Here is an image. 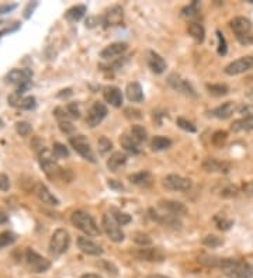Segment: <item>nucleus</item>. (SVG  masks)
I'll use <instances>...</instances> for the list:
<instances>
[{
    "instance_id": "obj_21",
    "label": "nucleus",
    "mask_w": 253,
    "mask_h": 278,
    "mask_svg": "<svg viewBox=\"0 0 253 278\" xmlns=\"http://www.w3.org/2000/svg\"><path fill=\"white\" fill-rule=\"evenodd\" d=\"M161 207L163 209H166L170 215L182 216L187 214V208L184 207V204L179 202V201H173V200L161 201Z\"/></svg>"
},
{
    "instance_id": "obj_27",
    "label": "nucleus",
    "mask_w": 253,
    "mask_h": 278,
    "mask_svg": "<svg viewBox=\"0 0 253 278\" xmlns=\"http://www.w3.org/2000/svg\"><path fill=\"white\" fill-rule=\"evenodd\" d=\"M120 143H121V146L128 152V153H132V154H138L141 152V149H139V143L138 142H135L132 137L130 135H123L121 138H120Z\"/></svg>"
},
{
    "instance_id": "obj_47",
    "label": "nucleus",
    "mask_w": 253,
    "mask_h": 278,
    "mask_svg": "<svg viewBox=\"0 0 253 278\" xmlns=\"http://www.w3.org/2000/svg\"><path fill=\"white\" fill-rule=\"evenodd\" d=\"M59 128H61L62 132H65L68 135L73 134V131H75V127L72 125L69 120H59Z\"/></svg>"
},
{
    "instance_id": "obj_48",
    "label": "nucleus",
    "mask_w": 253,
    "mask_h": 278,
    "mask_svg": "<svg viewBox=\"0 0 253 278\" xmlns=\"http://www.w3.org/2000/svg\"><path fill=\"white\" fill-rule=\"evenodd\" d=\"M215 222H217V226H218V229H221V231H228L231 226H232V221H230V219H225V218H223V219H220L218 216H215Z\"/></svg>"
},
{
    "instance_id": "obj_39",
    "label": "nucleus",
    "mask_w": 253,
    "mask_h": 278,
    "mask_svg": "<svg viewBox=\"0 0 253 278\" xmlns=\"http://www.w3.org/2000/svg\"><path fill=\"white\" fill-rule=\"evenodd\" d=\"M223 243H224L223 239L218 238V236H215V235H208V236H206L204 240H203V245L207 247H211V249L221 246Z\"/></svg>"
},
{
    "instance_id": "obj_28",
    "label": "nucleus",
    "mask_w": 253,
    "mask_h": 278,
    "mask_svg": "<svg viewBox=\"0 0 253 278\" xmlns=\"http://www.w3.org/2000/svg\"><path fill=\"white\" fill-rule=\"evenodd\" d=\"M232 131L234 132H248L253 130V120L252 118H241L232 124Z\"/></svg>"
},
{
    "instance_id": "obj_8",
    "label": "nucleus",
    "mask_w": 253,
    "mask_h": 278,
    "mask_svg": "<svg viewBox=\"0 0 253 278\" xmlns=\"http://www.w3.org/2000/svg\"><path fill=\"white\" fill-rule=\"evenodd\" d=\"M253 68V56L249 55V56H242L237 61L231 62L230 65L225 66L224 72L228 75V76H237V75H242L248 70H251Z\"/></svg>"
},
{
    "instance_id": "obj_56",
    "label": "nucleus",
    "mask_w": 253,
    "mask_h": 278,
    "mask_svg": "<svg viewBox=\"0 0 253 278\" xmlns=\"http://www.w3.org/2000/svg\"><path fill=\"white\" fill-rule=\"evenodd\" d=\"M80 278H101L97 274H83Z\"/></svg>"
},
{
    "instance_id": "obj_25",
    "label": "nucleus",
    "mask_w": 253,
    "mask_h": 278,
    "mask_svg": "<svg viewBox=\"0 0 253 278\" xmlns=\"http://www.w3.org/2000/svg\"><path fill=\"white\" fill-rule=\"evenodd\" d=\"M125 163H127V154L121 153V152H115L110 156V159L107 160V167L110 171L115 173Z\"/></svg>"
},
{
    "instance_id": "obj_30",
    "label": "nucleus",
    "mask_w": 253,
    "mask_h": 278,
    "mask_svg": "<svg viewBox=\"0 0 253 278\" xmlns=\"http://www.w3.org/2000/svg\"><path fill=\"white\" fill-rule=\"evenodd\" d=\"M84 14H86V6H83V4H77V6L70 7L69 10L66 11L65 17H66L69 21H79Z\"/></svg>"
},
{
    "instance_id": "obj_16",
    "label": "nucleus",
    "mask_w": 253,
    "mask_h": 278,
    "mask_svg": "<svg viewBox=\"0 0 253 278\" xmlns=\"http://www.w3.org/2000/svg\"><path fill=\"white\" fill-rule=\"evenodd\" d=\"M128 49V45L125 42H114V44H110L108 46H106L101 52H100V58L103 59H114L117 56L123 55L125 51Z\"/></svg>"
},
{
    "instance_id": "obj_51",
    "label": "nucleus",
    "mask_w": 253,
    "mask_h": 278,
    "mask_svg": "<svg viewBox=\"0 0 253 278\" xmlns=\"http://www.w3.org/2000/svg\"><path fill=\"white\" fill-rule=\"evenodd\" d=\"M239 113L244 116V118H252L253 120V106H242L239 108Z\"/></svg>"
},
{
    "instance_id": "obj_5",
    "label": "nucleus",
    "mask_w": 253,
    "mask_h": 278,
    "mask_svg": "<svg viewBox=\"0 0 253 278\" xmlns=\"http://www.w3.org/2000/svg\"><path fill=\"white\" fill-rule=\"evenodd\" d=\"M39 166L44 170L46 176L49 178L61 177L62 169L58 166V163L55 160L54 153L48 149H42L39 152Z\"/></svg>"
},
{
    "instance_id": "obj_53",
    "label": "nucleus",
    "mask_w": 253,
    "mask_h": 278,
    "mask_svg": "<svg viewBox=\"0 0 253 278\" xmlns=\"http://www.w3.org/2000/svg\"><path fill=\"white\" fill-rule=\"evenodd\" d=\"M37 4H38L37 1H34L32 4H31V3L27 4V7H25V10H24V17H25V18H28V17L32 14V10H34V7H37Z\"/></svg>"
},
{
    "instance_id": "obj_43",
    "label": "nucleus",
    "mask_w": 253,
    "mask_h": 278,
    "mask_svg": "<svg viewBox=\"0 0 253 278\" xmlns=\"http://www.w3.org/2000/svg\"><path fill=\"white\" fill-rule=\"evenodd\" d=\"M176 124L179 128H182V130L186 132H192V134H194V132L197 131V130H196V127L193 125V123L187 121L186 118H182V117H180V118H177Z\"/></svg>"
},
{
    "instance_id": "obj_38",
    "label": "nucleus",
    "mask_w": 253,
    "mask_h": 278,
    "mask_svg": "<svg viewBox=\"0 0 253 278\" xmlns=\"http://www.w3.org/2000/svg\"><path fill=\"white\" fill-rule=\"evenodd\" d=\"M35 106H37V100H35V97H32V96L20 99L18 104H17V107L23 108V110H32V108H35Z\"/></svg>"
},
{
    "instance_id": "obj_4",
    "label": "nucleus",
    "mask_w": 253,
    "mask_h": 278,
    "mask_svg": "<svg viewBox=\"0 0 253 278\" xmlns=\"http://www.w3.org/2000/svg\"><path fill=\"white\" fill-rule=\"evenodd\" d=\"M70 245V235L66 229H56L49 240V252L54 256L63 255Z\"/></svg>"
},
{
    "instance_id": "obj_6",
    "label": "nucleus",
    "mask_w": 253,
    "mask_h": 278,
    "mask_svg": "<svg viewBox=\"0 0 253 278\" xmlns=\"http://www.w3.org/2000/svg\"><path fill=\"white\" fill-rule=\"evenodd\" d=\"M101 225H103V231L106 232V235L108 236V239L114 243H121L124 240V232L121 231L120 225L115 222V219L113 218V215H108V214H104L103 215V221H101Z\"/></svg>"
},
{
    "instance_id": "obj_2",
    "label": "nucleus",
    "mask_w": 253,
    "mask_h": 278,
    "mask_svg": "<svg viewBox=\"0 0 253 278\" xmlns=\"http://www.w3.org/2000/svg\"><path fill=\"white\" fill-rule=\"evenodd\" d=\"M231 28L242 45L253 44V24L246 17H235L231 21Z\"/></svg>"
},
{
    "instance_id": "obj_34",
    "label": "nucleus",
    "mask_w": 253,
    "mask_h": 278,
    "mask_svg": "<svg viewBox=\"0 0 253 278\" xmlns=\"http://www.w3.org/2000/svg\"><path fill=\"white\" fill-rule=\"evenodd\" d=\"M14 242H15V235L13 233V232L4 231L0 233V249L10 246V245H13Z\"/></svg>"
},
{
    "instance_id": "obj_49",
    "label": "nucleus",
    "mask_w": 253,
    "mask_h": 278,
    "mask_svg": "<svg viewBox=\"0 0 253 278\" xmlns=\"http://www.w3.org/2000/svg\"><path fill=\"white\" fill-rule=\"evenodd\" d=\"M66 111L72 118H79L80 117V111H79V107L76 106V103H69L68 107H66Z\"/></svg>"
},
{
    "instance_id": "obj_40",
    "label": "nucleus",
    "mask_w": 253,
    "mask_h": 278,
    "mask_svg": "<svg viewBox=\"0 0 253 278\" xmlns=\"http://www.w3.org/2000/svg\"><path fill=\"white\" fill-rule=\"evenodd\" d=\"M199 1L194 0L193 3H190L189 6H186V7L182 10V14H183L184 17H194V15H197V13H199Z\"/></svg>"
},
{
    "instance_id": "obj_57",
    "label": "nucleus",
    "mask_w": 253,
    "mask_h": 278,
    "mask_svg": "<svg viewBox=\"0 0 253 278\" xmlns=\"http://www.w3.org/2000/svg\"><path fill=\"white\" fill-rule=\"evenodd\" d=\"M7 221V216L4 212H0V222H6Z\"/></svg>"
},
{
    "instance_id": "obj_37",
    "label": "nucleus",
    "mask_w": 253,
    "mask_h": 278,
    "mask_svg": "<svg viewBox=\"0 0 253 278\" xmlns=\"http://www.w3.org/2000/svg\"><path fill=\"white\" fill-rule=\"evenodd\" d=\"M15 131H17V134L20 137H28L32 132V127L28 123H25V121H20V123L15 124Z\"/></svg>"
},
{
    "instance_id": "obj_54",
    "label": "nucleus",
    "mask_w": 253,
    "mask_h": 278,
    "mask_svg": "<svg viewBox=\"0 0 253 278\" xmlns=\"http://www.w3.org/2000/svg\"><path fill=\"white\" fill-rule=\"evenodd\" d=\"M244 191L249 195H253V181H249L244 185Z\"/></svg>"
},
{
    "instance_id": "obj_42",
    "label": "nucleus",
    "mask_w": 253,
    "mask_h": 278,
    "mask_svg": "<svg viewBox=\"0 0 253 278\" xmlns=\"http://www.w3.org/2000/svg\"><path fill=\"white\" fill-rule=\"evenodd\" d=\"M227 138H228V132L227 131H217L213 135V138H211V140H213V143H214L215 146H223L224 143H225V140H227Z\"/></svg>"
},
{
    "instance_id": "obj_33",
    "label": "nucleus",
    "mask_w": 253,
    "mask_h": 278,
    "mask_svg": "<svg viewBox=\"0 0 253 278\" xmlns=\"http://www.w3.org/2000/svg\"><path fill=\"white\" fill-rule=\"evenodd\" d=\"M207 90L210 94H213L215 97H221L228 94L230 89L227 85H207Z\"/></svg>"
},
{
    "instance_id": "obj_41",
    "label": "nucleus",
    "mask_w": 253,
    "mask_h": 278,
    "mask_svg": "<svg viewBox=\"0 0 253 278\" xmlns=\"http://www.w3.org/2000/svg\"><path fill=\"white\" fill-rule=\"evenodd\" d=\"M97 146H99V152L101 154L107 153L111 150V147H113V143H111V140L106 137H101V138L97 140Z\"/></svg>"
},
{
    "instance_id": "obj_32",
    "label": "nucleus",
    "mask_w": 253,
    "mask_h": 278,
    "mask_svg": "<svg viewBox=\"0 0 253 278\" xmlns=\"http://www.w3.org/2000/svg\"><path fill=\"white\" fill-rule=\"evenodd\" d=\"M131 137H132V139H134L135 142L141 143V142L146 140V138H148V132H146L145 128L141 127V125H132V128H131Z\"/></svg>"
},
{
    "instance_id": "obj_31",
    "label": "nucleus",
    "mask_w": 253,
    "mask_h": 278,
    "mask_svg": "<svg viewBox=\"0 0 253 278\" xmlns=\"http://www.w3.org/2000/svg\"><path fill=\"white\" fill-rule=\"evenodd\" d=\"M172 146V140L166 137H155L151 142V147L154 150H165Z\"/></svg>"
},
{
    "instance_id": "obj_26",
    "label": "nucleus",
    "mask_w": 253,
    "mask_h": 278,
    "mask_svg": "<svg viewBox=\"0 0 253 278\" xmlns=\"http://www.w3.org/2000/svg\"><path fill=\"white\" fill-rule=\"evenodd\" d=\"M130 181L139 187H149L152 184V174L149 171H139L130 176Z\"/></svg>"
},
{
    "instance_id": "obj_3",
    "label": "nucleus",
    "mask_w": 253,
    "mask_h": 278,
    "mask_svg": "<svg viewBox=\"0 0 253 278\" xmlns=\"http://www.w3.org/2000/svg\"><path fill=\"white\" fill-rule=\"evenodd\" d=\"M70 221H72V224L75 225L79 231H82L87 236L96 238V236L100 235L99 226L96 225L94 219L89 214H86L84 211H75L70 215Z\"/></svg>"
},
{
    "instance_id": "obj_46",
    "label": "nucleus",
    "mask_w": 253,
    "mask_h": 278,
    "mask_svg": "<svg viewBox=\"0 0 253 278\" xmlns=\"http://www.w3.org/2000/svg\"><path fill=\"white\" fill-rule=\"evenodd\" d=\"M134 240H135V243H137V245H139V246H142V247L149 246V245L152 243L151 238H149V236H146V235H142V233H138V235H135Z\"/></svg>"
},
{
    "instance_id": "obj_10",
    "label": "nucleus",
    "mask_w": 253,
    "mask_h": 278,
    "mask_svg": "<svg viewBox=\"0 0 253 278\" xmlns=\"http://www.w3.org/2000/svg\"><path fill=\"white\" fill-rule=\"evenodd\" d=\"M168 85L170 86L175 92L182 93V94H186V96H192V97L196 96V90H194V87L190 85V82L183 79L180 75L172 73V75L168 77Z\"/></svg>"
},
{
    "instance_id": "obj_45",
    "label": "nucleus",
    "mask_w": 253,
    "mask_h": 278,
    "mask_svg": "<svg viewBox=\"0 0 253 278\" xmlns=\"http://www.w3.org/2000/svg\"><path fill=\"white\" fill-rule=\"evenodd\" d=\"M238 187L237 185H227V187H224L223 190H221V195L225 197V198H232V197H237L238 195Z\"/></svg>"
},
{
    "instance_id": "obj_35",
    "label": "nucleus",
    "mask_w": 253,
    "mask_h": 278,
    "mask_svg": "<svg viewBox=\"0 0 253 278\" xmlns=\"http://www.w3.org/2000/svg\"><path fill=\"white\" fill-rule=\"evenodd\" d=\"M52 153H54L56 159H63V157H68L69 156V150H68V147L65 146L63 143L56 142V143H54V146H52Z\"/></svg>"
},
{
    "instance_id": "obj_11",
    "label": "nucleus",
    "mask_w": 253,
    "mask_h": 278,
    "mask_svg": "<svg viewBox=\"0 0 253 278\" xmlns=\"http://www.w3.org/2000/svg\"><path fill=\"white\" fill-rule=\"evenodd\" d=\"M163 185L172 191H189L192 188V180L177 174H169L163 178Z\"/></svg>"
},
{
    "instance_id": "obj_20",
    "label": "nucleus",
    "mask_w": 253,
    "mask_h": 278,
    "mask_svg": "<svg viewBox=\"0 0 253 278\" xmlns=\"http://www.w3.org/2000/svg\"><path fill=\"white\" fill-rule=\"evenodd\" d=\"M148 65H149V68L156 75H161L166 69V62H165V59L159 54H156L155 51H149L148 52Z\"/></svg>"
},
{
    "instance_id": "obj_17",
    "label": "nucleus",
    "mask_w": 253,
    "mask_h": 278,
    "mask_svg": "<svg viewBox=\"0 0 253 278\" xmlns=\"http://www.w3.org/2000/svg\"><path fill=\"white\" fill-rule=\"evenodd\" d=\"M77 247L80 249V252H83L87 256H100L103 253L101 247L97 246L92 239H89L87 236H80L77 238Z\"/></svg>"
},
{
    "instance_id": "obj_55",
    "label": "nucleus",
    "mask_w": 253,
    "mask_h": 278,
    "mask_svg": "<svg viewBox=\"0 0 253 278\" xmlns=\"http://www.w3.org/2000/svg\"><path fill=\"white\" fill-rule=\"evenodd\" d=\"M108 185L111 187V188H118V190H123L124 187L121 183H117L115 180H108Z\"/></svg>"
},
{
    "instance_id": "obj_13",
    "label": "nucleus",
    "mask_w": 253,
    "mask_h": 278,
    "mask_svg": "<svg viewBox=\"0 0 253 278\" xmlns=\"http://www.w3.org/2000/svg\"><path fill=\"white\" fill-rule=\"evenodd\" d=\"M31 77L32 72L30 69H13L7 73V82L17 85L18 87L24 85H31Z\"/></svg>"
},
{
    "instance_id": "obj_15",
    "label": "nucleus",
    "mask_w": 253,
    "mask_h": 278,
    "mask_svg": "<svg viewBox=\"0 0 253 278\" xmlns=\"http://www.w3.org/2000/svg\"><path fill=\"white\" fill-rule=\"evenodd\" d=\"M134 256L138 260H145V262H163L165 260V255L162 253L159 249H146L142 247L137 252H134Z\"/></svg>"
},
{
    "instance_id": "obj_7",
    "label": "nucleus",
    "mask_w": 253,
    "mask_h": 278,
    "mask_svg": "<svg viewBox=\"0 0 253 278\" xmlns=\"http://www.w3.org/2000/svg\"><path fill=\"white\" fill-rule=\"evenodd\" d=\"M69 142L70 145H72V147H73L83 159H86V160H89V162L92 163H96V156L93 153V149L90 147V143L87 142V139L84 138L83 135L70 137Z\"/></svg>"
},
{
    "instance_id": "obj_9",
    "label": "nucleus",
    "mask_w": 253,
    "mask_h": 278,
    "mask_svg": "<svg viewBox=\"0 0 253 278\" xmlns=\"http://www.w3.org/2000/svg\"><path fill=\"white\" fill-rule=\"evenodd\" d=\"M25 262L31 267V270L34 273H44L49 267H51V263L49 260H46L45 257L39 256L37 252H34L32 249H27L25 250Z\"/></svg>"
},
{
    "instance_id": "obj_14",
    "label": "nucleus",
    "mask_w": 253,
    "mask_h": 278,
    "mask_svg": "<svg viewBox=\"0 0 253 278\" xmlns=\"http://www.w3.org/2000/svg\"><path fill=\"white\" fill-rule=\"evenodd\" d=\"M34 193L38 197V200L41 201V202H44V204L52 205V207H58V205H59V200H58L54 194L48 190V187H46L45 184H42V183H38V184L35 185Z\"/></svg>"
},
{
    "instance_id": "obj_12",
    "label": "nucleus",
    "mask_w": 253,
    "mask_h": 278,
    "mask_svg": "<svg viewBox=\"0 0 253 278\" xmlns=\"http://www.w3.org/2000/svg\"><path fill=\"white\" fill-rule=\"evenodd\" d=\"M107 107L103 104V103H94L89 113H87V118H86V123L89 127H97L99 124H101V121L107 117Z\"/></svg>"
},
{
    "instance_id": "obj_52",
    "label": "nucleus",
    "mask_w": 253,
    "mask_h": 278,
    "mask_svg": "<svg viewBox=\"0 0 253 278\" xmlns=\"http://www.w3.org/2000/svg\"><path fill=\"white\" fill-rule=\"evenodd\" d=\"M15 7H17V4H15V3H11V4H3V6H0V14H6V13H10V11H13Z\"/></svg>"
},
{
    "instance_id": "obj_18",
    "label": "nucleus",
    "mask_w": 253,
    "mask_h": 278,
    "mask_svg": "<svg viewBox=\"0 0 253 278\" xmlns=\"http://www.w3.org/2000/svg\"><path fill=\"white\" fill-rule=\"evenodd\" d=\"M203 169L208 173H228L231 169V164L227 162H221L213 157H208L203 162Z\"/></svg>"
},
{
    "instance_id": "obj_36",
    "label": "nucleus",
    "mask_w": 253,
    "mask_h": 278,
    "mask_svg": "<svg viewBox=\"0 0 253 278\" xmlns=\"http://www.w3.org/2000/svg\"><path fill=\"white\" fill-rule=\"evenodd\" d=\"M113 218L115 219V222L118 225H121V226L131 222V216L128 214H125V212L118 211V209H113Z\"/></svg>"
},
{
    "instance_id": "obj_19",
    "label": "nucleus",
    "mask_w": 253,
    "mask_h": 278,
    "mask_svg": "<svg viewBox=\"0 0 253 278\" xmlns=\"http://www.w3.org/2000/svg\"><path fill=\"white\" fill-rule=\"evenodd\" d=\"M103 96H104V100L107 101L108 104H111L113 107L118 108L123 106V93L118 87H115V86L106 87Z\"/></svg>"
},
{
    "instance_id": "obj_23",
    "label": "nucleus",
    "mask_w": 253,
    "mask_h": 278,
    "mask_svg": "<svg viewBox=\"0 0 253 278\" xmlns=\"http://www.w3.org/2000/svg\"><path fill=\"white\" fill-rule=\"evenodd\" d=\"M123 8L120 7V6H114V7H111L107 11V14L104 17V24H106L107 27L118 25V24H121V21H123Z\"/></svg>"
},
{
    "instance_id": "obj_58",
    "label": "nucleus",
    "mask_w": 253,
    "mask_h": 278,
    "mask_svg": "<svg viewBox=\"0 0 253 278\" xmlns=\"http://www.w3.org/2000/svg\"><path fill=\"white\" fill-rule=\"evenodd\" d=\"M146 278H169V277H165V276H159V274H152V276H148Z\"/></svg>"
},
{
    "instance_id": "obj_50",
    "label": "nucleus",
    "mask_w": 253,
    "mask_h": 278,
    "mask_svg": "<svg viewBox=\"0 0 253 278\" xmlns=\"http://www.w3.org/2000/svg\"><path fill=\"white\" fill-rule=\"evenodd\" d=\"M0 190L1 191H8L10 190V180L6 174L0 173Z\"/></svg>"
},
{
    "instance_id": "obj_44",
    "label": "nucleus",
    "mask_w": 253,
    "mask_h": 278,
    "mask_svg": "<svg viewBox=\"0 0 253 278\" xmlns=\"http://www.w3.org/2000/svg\"><path fill=\"white\" fill-rule=\"evenodd\" d=\"M217 38H218V54L227 55V51H228L227 39H225L224 34L220 30H217Z\"/></svg>"
},
{
    "instance_id": "obj_22",
    "label": "nucleus",
    "mask_w": 253,
    "mask_h": 278,
    "mask_svg": "<svg viewBox=\"0 0 253 278\" xmlns=\"http://www.w3.org/2000/svg\"><path fill=\"white\" fill-rule=\"evenodd\" d=\"M235 103H232V101H227V103H224L223 106H220V107L214 108L210 114L215 118H218V120H227V118H230L234 113H235Z\"/></svg>"
},
{
    "instance_id": "obj_29",
    "label": "nucleus",
    "mask_w": 253,
    "mask_h": 278,
    "mask_svg": "<svg viewBox=\"0 0 253 278\" xmlns=\"http://www.w3.org/2000/svg\"><path fill=\"white\" fill-rule=\"evenodd\" d=\"M187 31H189V34H190L197 42H203L204 38H206V30H204V27L200 23H190L189 24Z\"/></svg>"
},
{
    "instance_id": "obj_24",
    "label": "nucleus",
    "mask_w": 253,
    "mask_h": 278,
    "mask_svg": "<svg viewBox=\"0 0 253 278\" xmlns=\"http://www.w3.org/2000/svg\"><path fill=\"white\" fill-rule=\"evenodd\" d=\"M125 93H127L128 100L132 101V103H141L144 100V92H142V87L138 82H132L127 86Z\"/></svg>"
},
{
    "instance_id": "obj_1",
    "label": "nucleus",
    "mask_w": 253,
    "mask_h": 278,
    "mask_svg": "<svg viewBox=\"0 0 253 278\" xmlns=\"http://www.w3.org/2000/svg\"><path fill=\"white\" fill-rule=\"evenodd\" d=\"M199 262L210 267L220 269L228 278L253 277V266L248 262L234 260V259H218V257H211V256H201Z\"/></svg>"
}]
</instances>
